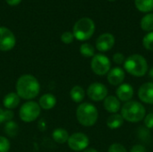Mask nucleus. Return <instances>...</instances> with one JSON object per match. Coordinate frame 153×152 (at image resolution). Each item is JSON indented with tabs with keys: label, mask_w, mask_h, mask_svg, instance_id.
<instances>
[{
	"label": "nucleus",
	"mask_w": 153,
	"mask_h": 152,
	"mask_svg": "<svg viewBox=\"0 0 153 152\" xmlns=\"http://www.w3.org/2000/svg\"><path fill=\"white\" fill-rule=\"evenodd\" d=\"M22 0H5V2L11 5V6H15V5H18L20 3H21Z\"/></svg>",
	"instance_id": "473e14b6"
},
{
	"label": "nucleus",
	"mask_w": 153,
	"mask_h": 152,
	"mask_svg": "<svg viewBox=\"0 0 153 152\" xmlns=\"http://www.w3.org/2000/svg\"><path fill=\"white\" fill-rule=\"evenodd\" d=\"M124 121L125 120L120 114H112L107 119V126L111 130H116L123 125Z\"/></svg>",
	"instance_id": "a211bd4d"
},
{
	"label": "nucleus",
	"mask_w": 153,
	"mask_h": 152,
	"mask_svg": "<svg viewBox=\"0 0 153 152\" xmlns=\"http://www.w3.org/2000/svg\"><path fill=\"white\" fill-rule=\"evenodd\" d=\"M16 44L14 34L5 27H0V51H10Z\"/></svg>",
	"instance_id": "9d476101"
},
{
	"label": "nucleus",
	"mask_w": 153,
	"mask_h": 152,
	"mask_svg": "<svg viewBox=\"0 0 153 152\" xmlns=\"http://www.w3.org/2000/svg\"><path fill=\"white\" fill-rule=\"evenodd\" d=\"M121 116L124 120L129 123H138L144 119L146 116V109L144 106L136 100H130L126 102L121 109Z\"/></svg>",
	"instance_id": "f03ea898"
},
{
	"label": "nucleus",
	"mask_w": 153,
	"mask_h": 152,
	"mask_svg": "<svg viewBox=\"0 0 153 152\" xmlns=\"http://www.w3.org/2000/svg\"><path fill=\"white\" fill-rule=\"evenodd\" d=\"M86 93L90 99L95 102H99L104 100L107 98L108 94V90L103 83L93 82L88 87Z\"/></svg>",
	"instance_id": "1a4fd4ad"
},
{
	"label": "nucleus",
	"mask_w": 153,
	"mask_h": 152,
	"mask_svg": "<svg viewBox=\"0 0 153 152\" xmlns=\"http://www.w3.org/2000/svg\"><path fill=\"white\" fill-rule=\"evenodd\" d=\"M85 90L80 85L74 86L70 90V97L72 100L75 103H82L85 98Z\"/></svg>",
	"instance_id": "6ab92c4d"
},
{
	"label": "nucleus",
	"mask_w": 153,
	"mask_h": 152,
	"mask_svg": "<svg viewBox=\"0 0 153 152\" xmlns=\"http://www.w3.org/2000/svg\"><path fill=\"white\" fill-rule=\"evenodd\" d=\"M56 104V98L51 93L43 94L39 100V105L43 110H50Z\"/></svg>",
	"instance_id": "f3484780"
},
{
	"label": "nucleus",
	"mask_w": 153,
	"mask_h": 152,
	"mask_svg": "<svg viewBox=\"0 0 153 152\" xmlns=\"http://www.w3.org/2000/svg\"><path fill=\"white\" fill-rule=\"evenodd\" d=\"M19 131V126L16 124V122L11 120L8 121L4 124V133L9 136V137H15L18 133Z\"/></svg>",
	"instance_id": "412c9836"
},
{
	"label": "nucleus",
	"mask_w": 153,
	"mask_h": 152,
	"mask_svg": "<svg viewBox=\"0 0 153 152\" xmlns=\"http://www.w3.org/2000/svg\"><path fill=\"white\" fill-rule=\"evenodd\" d=\"M125 78H126V72L124 69H122L119 66L110 69V71L107 74V79H108V83L113 86L121 85Z\"/></svg>",
	"instance_id": "ddd939ff"
},
{
	"label": "nucleus",
	"mask_w": 153,
	"mask_h": 152,
	"mask_svg": "<svg viewBox=\"0 0 153 152\" xmlns=\"http://www.w3.org/2000/svg\"><path fill=\"white\" fill-rule=\"evenodd\" d=\"M149 74H150V77H151L152 79H153V67L151 69V71H150Z\"/></svg>",
	"instance_id": "f704fd0d"
},
{
	"label": "nucleus",
	"mask_w": 153,
	"mask_h": 152,
	"mask_svg": "<svg viewBox=\"0 0 153 152\" xmlns=\"http://www.w3.org/2000/svg\"><path fill=\"white\" fill-rule=\"evenodd\" d=\"M137 9L143 13L152 12L153 10V0H135Z\"/></svg>",
	"instance_id": "4be33fe9"
},
{
	"label": "nucleus",
	"mask_w": 153,
	"mask_h": 152,
	"mask_svg": "<svg viewBox=\"0 0 153 152\" xmlns=\"http://www.w3.org/2000/svg\"><path fill=\"white\" fill-rule=\"evenodd\" d=\"M74 36L71 31H65L61 35V40L65 44H71L74 41Z\"/></svg>",
	"instance_id": "cd10ccee"
},
{
	"label": "nucleus",
	"mask_w": 153,
	"mask_h": 152,
	"mask_svg": "<svg viewBox=\"0 0 153 152\" xmlns=\"http://www.w3.org/2000/svg\"><path fill=\"white\" fill-rule=\"evenodd\" d=\"M134 94V88L131 84L129 83H122L119 85L117 90H116V95L117 98L123 102H127L132 100Z\"/></svg>",
	"instance_id": "4468645a"
},
{
	"label": "nucleus",
	"mask_w": 153,
	"mask_h": 152,
	"mask_svg": "<svg viewBox=\"0 0 153 152\" xmlns=\"http://www.w3.org/2000/svg\"><path fill=\"white\" fill-rule=\"evenodd\" d=\"M80 53L84 57H93L95 56V48L90 43H83L80 47Z\"/></svg>",
	"instance_id": "b1692460"
},
{
	"label": "nucleus",
	"mask_w": 153,
	"mask_h": 152,
	"mask_svg": "<svg viewBox=\"0 0 153 152\" xmlns=\"http://www.w3.org/2000/svg\"><path fill=\"white\" fill-rule=\"evenodd\" d=\"M138 98L143 103L153 105V82H145L139 88Z\"/></svg>",
	"instance_id": "f8f14e48"
},
{
	"label": "nucleus",
	"mask_w": 153,
	"mask_h": 152,
	"mask_svg": "<svg viewBox=\"0 0 153 152\" xmlns=\"http://www.w3.org/2000/svg\"><path fill=\"white\" fill-rule=\"evenodd\" d=\"M95 31L94 22L88 17L78 20L73 29V34L77 40L85 41L91 39Z\"/></svg>",
	"instance_id": "39448f33"
},
{
	"label": "nucleus",
	"mask_w": 153,
	"mask_h": 152,
	"mask_svg": "<svg viewBox=\"0 0 153 152\" xmlns=\"http://www.w3.org/2000/svg\"><path fill=\"white\" fill-rule=\"evenodd\" d=\"M124 70L133 76L143 77L148 72V63L141 55H131L124 63Z\"/></svg>",
	"instance_id": "20e7f679"
},
{
	"label": "nucleus",
	"mask_w": 153,
	"mask_h": 152,
	"mask_svg": "<svg viewBox=\"0 0 153 152\" xmlns=\"http://www.w3.org/2000/svg\"><path fill=\"white\" fill-rule=\"evenodd\" d=\"M20 101H21V98L18 96L16 92H9L4 97L3 105L5 109L13 110L19 106Z\"/></svg>",
	"instance_id": "dca6fc26"
},
{
	"label": "nucleus",
	"mask_w": 153,
	"mask_h": 152,
	"mask_svg": "<svg viewBox=\"0 0 153 152\" xmlns=\"http://www.w3.org/2000/svg\"><path fill=\"white\" fill-rule=\"evenodd\" d=\"M15 90L21 99L32 100L40 92V83L32 74H23L18 78Z\"/></svg>",
	"instance_id": "f257e3e1"
},
{
	"label": "nucleus",
	"mask_w": 153,
	"mask_h": 152,
	"mask_svg": "<svg viewBox=\"0 0 153 152\" xmlns=\"http://www.w3.org/2000/svg\"><path fill=\"white\" fill-rule=\"evenodd\" d=\"M76 119L80 125L85 127L94 125L99 118V112L96 107L89 102L81 103L76 109Z\"/></svg>",
	"instance_id": "7ed1b4c3"
},
{
	"label": "nucleus",
	"mask_w": 153,
	"mask_h": 152,
	"mask_svg": "<svg viewBox=\"0 0 153 152\" xmlns=\"http://www.w3.org/2000/svg\"><path fill=\"white\" fill-rule=\"evenodd\" d=\"M82 152H99L97 150L93 149V148H87L86 150H84Z\"/></svg>",
	"instance_id": "72a5a7b5"
},
{
	"label": "nucleus",
	"mask_w": 153,
	"mask_h": 152,
	"mask_svg": "<svg viewBox=\"0 0 153 152\" xmlns=\"http://www.w3.org/2000/svg\"><path fill=\"white\" fill-rule=\"evenodd\" d=\"M41 108L36 101L28 100L19 109V117L24 123H32L40 116Z\"/></svg>",
	"instance_id": "423d86ee"
},
{
	"label": "nucleus",
	"mask_w": 153,
	"mask_h": 152,
	"mask_svg": "<svg viewBox=\"0 0 153 152\" xmlns=\"http://www.w3.org/2000/svg\"><path fill=\"white\" fill-rule=\"evenodd\" d=\"M129 152H147V150L142 144H135L131 148Z\"/></svg>",
	"instance_id": "2f4dec72"
},
{
	"label": "nucleus",
	"mask_w": 153,
	"mask_h": 152,
	"mask_svg": "<svg viewBox=\"0 0 153 152\" xmlns=\"http://www.w3.org/2000/svg\"><path fill=\"white\" fill-rule=\"evenodd\" d=\"M141 28L144 31H153V13H147L142 19Z\"/></svg>",
	"instance_id": "5701e85b"
},
{
	"label": "nucleus",
	"mask_w": 153,
	"mask_h": 152,
	"mask_svg": "<svg viewBox=\"0 0 153 152\" xmlns=\"http://www.w3.org/2000/svg\"><path fill=\"white\" fill-rule=\"evenodd\" d=\"M113 61H114L117 65H122V64L125 63L126 57H125V56H124L122 53L117 52V53L114 54V56H113Z\"/></svg>",
	"instance_id": "7c9ffc66"
},
{
	"label": "nucleus",
	"mask_w": 153,
	"mask_h": 152,
	"mask_svg": "<svg viewBox=\"0 0 153 152\" xmlns=\"http://www.w3.org/2000/svg\"><path fill=\"white\" fill-rule=\"evenodd\" d=\"M68 147L74 151H83L90 144L89 137L83 133H74L69 136L67 141Z\"/></svg>",
	"instance_id": "6e6552de"
},
{
	"label": "nucleus",
	"mask_w": 153,
	"mask_h": 152,
	"mask_svg": "<svg viewBox=\"0 0 153 152\" xmlns=\"http://www.w3.org/2000/svg\"><path fill=\"white\" fill-rule=\"evenodd\" d=\"M143 47L150 51H153V31L147 33L143 39Z\"/></svg>",
	"instance_id": "a878e982"
},
{
	"label": "nucleus",
	"mask_w": 153,
	"mask_h": 152,
	"mask_svg": "<svg viewBox=\"0 0 153 152\" xmlns=\"http://www.w3.org/2000/svg\"><path fill=\"white\" fill-rule=\"evenodd\" d=\"M91 68L95 74L99 76H104L108 74L110 71L111 62L107 56L102 54H97L91 59Z\"/></svg>",
	"instance_id": "0eeeda50"
},
{
	"label": "nucleus",
	"mask_w": 153,
	"mask_h": 152,
	"mask_svg": "<svg viewBox=\"0 0 153 152\" xmlns=\"http://www.w3.org/2000/svg\"><path fill=\"white\" fill-rule=\"evenodd\" d=\"M144 125L148 129H153V113H150L145 116L144 119Z\"/></svg>",
	"instance_id": "c756f323"
},
{
	"label": "nucleus",
	"mask_w": 153,
	"mask_h": 152,
	"mask_svg": "<svg viewBox=\"0 0 153 152\" xmlns=\"http://www.w3.org/2000/svg\"><path fill=\"white\" fill-rule=\"evenodd\" d=\"M69 133L65 128H56L52 133V138L53 140L59 144H63L65 142H67L69 138Z\"/></svg>",
	"instance_id": "aec40b11"
},
{
	"label": "nucleus",
	"mask_w": 153,
	"mask_h": 152,
	"mask_svg": "<svg viewBox=\"0 0 153 152\" xmlns=\"http://www.w3.org/2000/svg\"><path fill=\"white\" fill-rule=\"evenodd\" d=\"M108 1H115V0H108Z\"/></svg>",
	"instance_id": "c9c22d12"
},
{
	"label": "nucleus",
	"mask_w": 153,
	"mask_h": 152,
	"mask_svg": "<svg viewBox=\"0 0 153 152\" xmlns=\"http://www.w3.org/2000/svg\"><path fill=\"white\" fill-rule=\"evenodd\" d=\"M108 152H127V151L124 145L116 142L109 146Z\"/></svg>",
	"instance_id": "c85d7f7f"
},
{
	"label": "nucleus",
	"mask_w": 153,
	"mask_h": 152,
	"mask_svg": "<svg viewBox=\"0 0 153 152\" xmlns=\"http://www.w3.org/2000/svg\"><path fill=\"white\" fill-rule=\"evenodd\" d=\"M115 44V38L110 33L101 34L96 40V47L100 52H108Z\"/></svg>",
	"instance_id": "9b49d317"
},
{
	"label": "nucleus",
	"mask_w": 153,
	"mask_h": 152,
	"mask_svg": "<svg viewBox=\"0 0 153 152\" xmlns=\"http://www.w3.org/2000/svg\"><path fill=\"white\" fill-rule=\"evenodd\" d=\"M13 110L9 109H3L0 108V125L5 124L8 121L13 120Z\"/></svg>",
	"instance_id": "393cba45"
},
{
	"label": "nucleus",
	"mask_w": 153,
	"mask_h": 152,
	"mask_svg": "<svg viewBox=\"0 0 153 152\" xmlns=\"http://www.w3.org/2000/svg\"><path fill=\"white\" fill-rule=\"evenodd\" d=\"M10 142L4 136H0V152H8L10 151Z\"/></svg>",
	"instance_id": "bb28decb"
},
{
	"label": "nucleus",
	"mask_w": 153,
	"mask_h": 152,
	"mask_svg": "<svg viewBox=\"0 0 153 152\" xmlns=\"http://www.w3.org/2000/svg\"><path fill=\"white\" fill-rule=\"evenodd\" d=\"M103 107L110 114H117L121 109V102L117 96L108 95L103 101Z\"/></svg>",
	"instance_id": "2eb2a0df"
}]
</instances>
